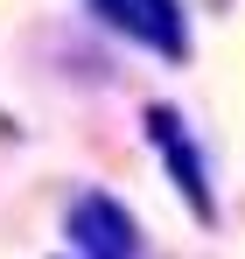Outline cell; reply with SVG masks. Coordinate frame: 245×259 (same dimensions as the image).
I'll list each match as a JSON object with an SVG mask.
<instances>
[{
	"mask_svg": "<svg viewBox=\"0 0 245 259\" xmlns=\"http://www.w3.org/2000/svg\"><path fill=\"white\" fill-rule=\"evenodd\" d=\"M91 14L112 35L154 49L161 63H189V14H182V0H91Z\"/></svg>",
	"mask_w": 245,
	"mask_h": 259,
	"instance_id": "cell-1",
	"label": "cell"
},
{
	"mask_svg": "<svg viewBox=\"0 0 245 259\" xmlns=\"http://www.w3.org/2000/svg\"><path fill=\"white\" fill-rule=\"evenodd\" d=\"M63 231H70L77 259H140V224L112 189H84L63 217Z\"/></svg>",
	"mask_w": 245,
	"mask_h": 259,
	"instance_id": "cell-2",
	"label": "cell"
},
{
	"mask_svg": "<svg viewBox=\"0 0 245 259\" xmlns=\"http://www.w3.org/2000/svg\"><path fill=\"white\" fill-rule=\"evenodd\" d=\"M147 140H154V154L168 161V175H175L182 203L196 210V224H217L210 168H203V154H196V140H189V126H182V112H175V105H147Z\"/></svg>",
	"mask_w": 245,
	"mask_h": 259,
	"instance_id": "cell-3",
	"label": "cell"
}]
</instances>
